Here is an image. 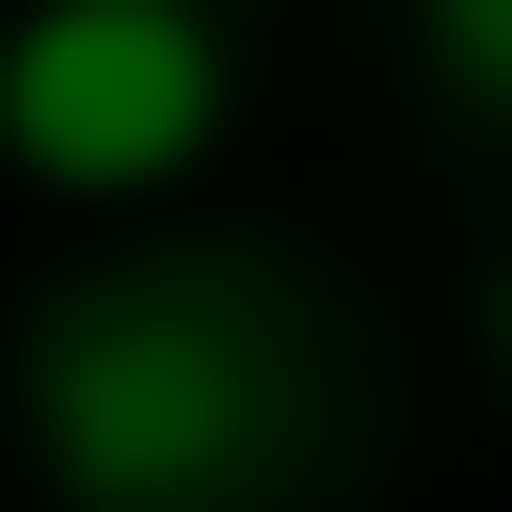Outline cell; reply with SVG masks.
<instances>
[{
	"instance_id": "7a4b0ae2",
	"label": "cell",
	"mask_w": 512,
	"mask_h": 512,
	"mask_svg": "<svg viewBox=\"0 0 512 512\" xmlns=\"http://www.w3.org/2000/svg\"><path fill=\"white\" fill-rule=\"evenodd\" d=\"M226 144V21L205 0H41L0 41V164L62 205H144Z\"/></svg>"
},
{
	"instance_id": "3957f363",
	"label": "cell",
	"mask_w": 512,
	"mask_h": 512,
	"mask_svg": "<svg viewBox=\"0 0 512 512\" xmlns=\"http://www.w3.org/2000/svg\"><path fill=\"white\" fill-rule=\"evenodd\" d=\"M431 62H451V82L512 123V0H431Z\"/></svg>"
},
{
	"instance_id": "277c9868",
	"label": "cell",
	"mask_w": 512,
	"mask_h": 512,
	"mask_svg": "<svg viewBox=\"0 0 512 512\" xmlns=\"http://www.w3.org/2000/svg\"><path fill=\"white\" fill-rule=\"evenodd\" d=\"M492 349H512V287H492Z\"/></svg>"
},
{
	"instance_id": "6da1fadb",
	"label": "cell",
	"mask_w": 512,
	"mask_h": 512,
	"mask_svg": "<svg viewBox=\"0 0 512 512\" xmlns=\"http://www.w3.org/2000/svg\"><path fill=\"white\" fill-rule=\"evenodd\" d=\"M21 410H41V472H62L82 512H246V492L287 472V431H308L267 308L205 287V267H144V287L41 308Z\"/></svg>"
}]
</instances>
